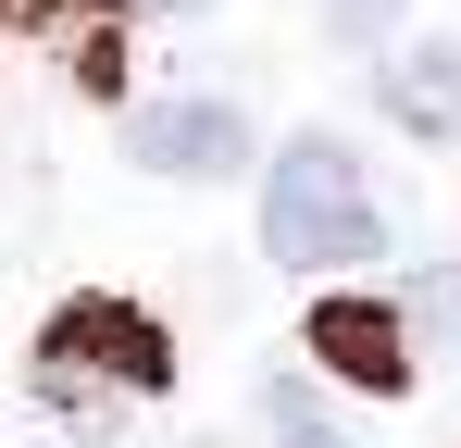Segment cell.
<instances>
[{
    "label": "cell",
    "mask_w": 461,
    "mask_h": 448,
    "mask_svg": "<svg viewBox=\"0 0 461 448\" xmlns=\"http://www.w3.org/2000/svg\"><path fill=\"white\" fill-rule=\"evenodd\" d=\"M262 249L287 274H349V262H386V200L362 175V149L337 125H300L262 175Z\"/></svg>",
    "instance_id": "obj_1"
},
{
    "label": "cell",
    "mask_w": 461,
    "mask_h": 448,
    "mask_svg": "<svg viewBox=\"0 0 461 448\" xmlns=\"http://www.w3.org/2000/svg\"><path fill=\"white\" fill-rule=\"evenodd\" d=\"M162 386H175V336H162L138 299H63L38 324V399L76 436H113L125 399H162Z\"/></svg>",
    "instance_id": "obj_2"
},
{
    "label": "cell",
    "mask_w": 461,
    "mask_h": 448,
    "mask_svg": "<svg viewBox=\"0 0 461 448\" xmlns=\"http://www.w3.org/2000/svg\"><path fill=\"white\" fill-rule=\"evenodd\" d=\"M125 162H138V175H175V187H225V175L262 162V138H249L237 100H150V112L125 125Z\"/></svg>",
    "instance_id": "obj_3"
},
{
    "label": "cell",
    "mask_w": 461,
    "mask_h": 448,
    "mask_svg": "<svg viewBox=\"0 0 461 448\" xmlns=\"http://www.w3.org/2000/svg\"><path fill=\"white\" fill-rule=\"evenodd\" d=\"M312 362L337 373V386H362V399H399V386H411L399 299H312Z\"/></svg>",
    "instance_id": "obj_4"
},
{
    "label": "cell",
    "mask_w": 461,
    "mask_h": 448,
    "mask_svg": "<svg viewBox=\"0 0 461 448\" xmlns=\"http://www.w3.org/2000/svg\"><path fill=\"white\" fill-rule=\"evenodd\" d=\"M375 112L399 125V138L449 149V138H461V38H424V50H399V63L375 75Z\"/></svg>",
    "instance_id": "obj_5"
},
{
    "label": "cell",
    "mask_w": 461,
    "mask_h": 448,
    "mask_svg": "<svg viewBox=\"0 0 461 448\" xmlns=\"http://www.w3.org/2000/svg\"><path fill=\"white\" fill-rule=\"evenodd\" d=\"M262 424H275V448H349L337 424H324V399H312L300 373H275V386H262Z\"/></svg>",
    "instance_id": "obj_6"
},
{
    "label": "cell",
    "mask_w": 461,
    "mask_h": 448,
    "mask_svg": "<svg viewBox=\"0 0 461 448\" xmlns=\"http://www.w3.org/2000/svg\"><path fill=\"white\" fill-rule=\"evenodd\" d=\"M399 324H411V349H424V336H437V349H461V262H424V287H411V311H399Z\"/></svg>",
    "instance_id": "obj_7"
},
{
    "label": "cell",
    "mask_w": 461,
    "mask_h": 448,
    "mask_svg": "<svg viewBox=\"0 0 461 448\" xmlns=\"http://www.w3.org/2000/svg\"><path fill=\"white\" fill-rule=\"evenodd\" d=\"M324 25H337V50H386L399 38V0H324Z\"/></svg>",
    "instance_id": "obj_8"
},
{
    "label": "cell",
    "mask_w": 461,
    "mask_h": 448,
    "mask_svg": "<svg viewBox=\"0 0 461 448\" xmlns=\"http://www.w3.org/2000/svg\"><path fill=\"white\" fill-rule=\"evenodd\" d=\"M0 13H13V25H50V13H63V0H0Z\"/></svg>",
    "instance_id": "obj_9"
},
{
    "label": "cell",
    "mask_w": 461,
    "mask_h": 448,
    "mask_svg": "<svg viewBox=\"0 0 461 448\" xmlns=\"http://www.w3.org/2000/svg\"><path fill=\"white\" fill-rule=\"evenodd\" d=\"M150 13H212V0H150Z\"/></svg>",
    "instance_id": "obj_10"
}]
</instances>
